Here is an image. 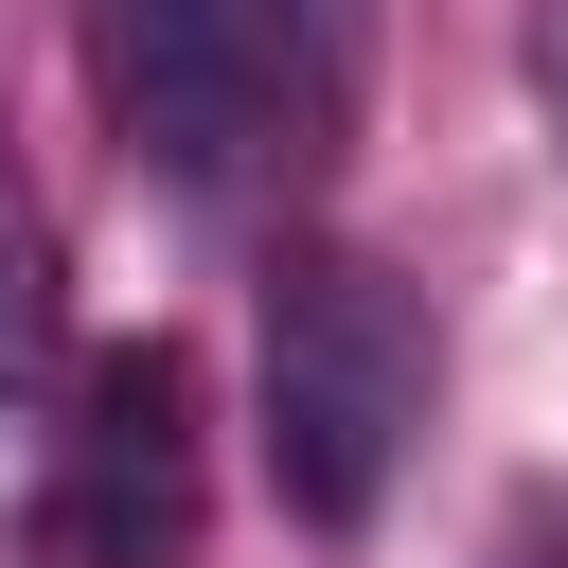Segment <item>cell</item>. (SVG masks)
Here are the masks:
<instances>
[{
	"mask_svg": "<svg viewBox=\"0 0 568 568\" xmlns=\"http://www.w3.org/2000/svg\"><path fill=\"white\" fill-rule=\"evenodd\" d=\"M53 355H71V284H53V213H36V178L0 160V408H36V390H53Z\"/></svg>",
	"mask_w": 568,
	"mask_h": 568,
	"instance_id": "cell-5",
	"label": "cell"
},
{
	"mask_svg": "<svg viewBox=\"0 0 568 568\" xmlns=\"http://www.w3.org/2000/svg\"><path fill=\"white\" fill-rule=\"evenodd\" d=\"M213 532V408L178 337H106L71 373L53 479H36V568H195Z\"/></svg>",
	"mask_w": 568,
	"mask_h": 568,
	"instance_id": "cell-2",
	"label": "cell"
},
{
	"mask_svg": "<svg viewBox=\"0 0 568 568\" xmlns=\"http://www.w3.org/2000/svg\"><path fill=\"white\" fill-rule=\"evenodd\" d=\"M248 390H266V497H284L302 532H373L390 479H408V444H426L444 337H426L408 266H373V248H302V266H266Z\"/></svg>",
	"mask_w": 568,
	"mask_h": 568,
	"instance_id": "cell-1",
	"label": "cell"
},
{
	"mask_svg": "<svg viewBox=\"0 0 568 568\" xmlns=\"http://www.w3.org/2000/svg\"><path fill=\"white\" fill-rule=\"evenodd\" d=\"M71 71H89V106H106V142L160 178V195H248L266 160H284V124H266V71H248V18L231 0H71Z\"/></svg>",
	"mask_w": 568,
	"mask_h": 568,
	"instance_id": "cell-3",
	"label": "cell"
},
{
	"mask_svg": "<svg viewBox=\"0 0 568 568\" xmlns=\"http://www.w3.org/2000/svg\"><path fill=\"white\" fill-rule=\"evenodd\" d=\"M231 18H248V71H266L284 160H337L355 142V89H373V0H231Z\"/></svg>",
	"mask_w": 568,
	"mask_h": 568,
	"instance_id": "cell-4",
	"label": "cell"
}]
</instances>
